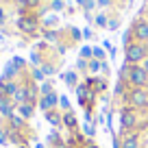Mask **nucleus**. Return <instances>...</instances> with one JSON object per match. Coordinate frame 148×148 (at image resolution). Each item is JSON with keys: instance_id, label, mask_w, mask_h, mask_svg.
<instances>
[{"instance_id": "1", "label": "nucleus", "mask_w": 148, "mask_h": 148, "mask_svg": "<svg viewBox=\"0 0 148 148\" xmlns=\"http://www.w3.org/2000/svg\"><path fill=\"white\" fill-rule=\"evenodd\" d=\"M120 81L129 87H148V72L142 65H124L120 70Z\"/></svg>"}, {"instance_id": "2", "label": "nucleus", "mask_w": 148, "mask_h": 148, "mask_svg": "<svg viewBox=\"0 0 148 148\" xmlns=\"http://www.w3.org/2000/svg\"><path fill=\"white\" fill-rule=\"evenodd\" d=\"M126 105L135 111L148 109V87H129V92H126Z\"/></svg>"}, {"instance_id": "3", "label": "nucleus", "mask_w": 148, "mask_h": 148, "mask_svg": "<svg viewBox=\"0 0 148 148\" xmlns=\"http://www.w3.org/2000/svg\"><path fill=\"white\" fill-rule=\"evenodd\" d=\"M18 28H20V33H22V35L35 37L37 33H39V28H42L37 13H33V11H26V13H22V15L18 18Z\"/></svg>"}, {"instance_id": "4", "label": "nucleus", "mask_w": 148, "mask_h": 148, "mask_svg": "<svg viewBox=\"0 0 148 148\" xmlns=\"http://www.w3.org/2000/svg\"><path fill=\"white\" fill-rule=\"evenodd\" d=\"M137 122H139L137 111H135V109H131L129 105H126V107H122V109H120V137H124L126 133L135 131Z\"/></svg>"}, {"instance_id": "5", "label": "nucleus", "mask_w": 148, "mask_h": 148, "mask_svg": "<svg viewBox=\"0 0 148 148\" xmlns=\"http://www.w3.org/2000/svg\"><path fill=\"white\" fill-rule=\"evenodd\" d=\"M124 57H126V65H139L148 57L146 44L133 42V44H129V46H124Z\"/></svg>"}, {"instance_id": "6", "label": "nucleus", "mask_w": 148, "mask_h": 148, "mask_svg": "<svg viewBox=\"0 0 148 148\" xmlns=\"http://www.w3.org/2000/svg\"><path fill=\"white\" fill-rule=\"evenodd\" d=\"M131 31H133V37L135 42L139 44H148V20H135V24L131 26Z\"/></svg>"}, {"instance_id": "7", "label": "nucleus", "mask_w": 148, "mask_h": 148, "mask_svg": "<svg viewBox=\"0 0 148 148\" xmlns=\"http://www.w3.org/2000/svg\"><path fill=\"white\" fill-rule=\"evenodd\" d=\"M57 105H59V94H57V92L48 94V96H42V98H39V102H37V107H39L44 113H46V111H52Z\"/></svg>"}, {"instance_id": "8", "label": "nucleus", "mask_w": 148, "mask_h": 148, "mask_svg": "<svg viewBox=\"0 0 148 148\" xmlns=\"http://www.w3.org/2000/svg\"><path fill=\"white\" fill-rule=\"evenodd\" d=\"M120 148H142V137H139V133H135V131L126 133L124 137H122Z\"/></svg>"}, {"instance_id": "9", "label": "nucleus", "mask_w": 148, "mask_h": 148, "mask_svg": "<svg viewBox=\"0 0 148 148\" xmlns=\"http://www.w3.org/2000/svg\"><path fill=\"white\" fill-rule=\"evenodd\" d=\"M7 126H9V129H15V131H28L26 120H24L22 116H18V113H9V116H7Z\"/></svg>"}, {"instance_id": "10", "label": "nucleus", "mask_w": 148, "mask_h": 148, "mask_svg": "<svg viewBox=\"0 0 148 148\" xmlns=\"http://www.w3.org/2000/svg\"><path fill=\"white\" fill-rule=\"evenodd\" d=\"M61 116H63V126H65L68 131H72V133H76V131H79V120H76V113H74L72 109H70V111H63Z\"/></svg>"}, {"instance_id": "11", "label": "nucleus", "mask_w": 148, "mask_h": 148, "mask_svg": "<svg viewBox=\"0 0 148 148\" xmlns=\"http://www.w3.org/2000/svg\"><path fill=\"white\" fill-rule=\"evenodd\" d=\"M24 89H26V102H39V87H37V83L28 81V83H24Z\"/></svg>"}, {"instance_id": "12", "label": "nucleus", "mask_w": 148, "mask_h": 148, "mask_svg": "<svg viewBox=\"0 0 148 148\" xmlns=\"http://www.w3.org/2000/svg\"><path fill=\"white\" fill-rule=\"evenodd\" d=\"M35 109H37V102H22V105H18V116H22L24 120H31Z\"/></svg>"}, {"instance_id": "13", "label": "nucleus", "mask_w": 148, "mask_h": 148, "mask_svg": "<svg viewBox=\"0 0 148 148\" xmlns=\"http://www.w3.org/2000/svg\"><path fill=\"white\" fill-rule=\"evenodd\" d=\"M46 120L50 122L52 126H63V116H61L57 109H52V111H46Z\"/></svg>"}, {"instance_id": "14", "label": "nucleus", "mask_w": 148, "mask_h": 148, "mask_svg": "<svg viewBox=\"0 0 148 148\" xmlns=\"http://www.w3.org/2000/svg\"><path fill=\"white\" fill-rule=\"evenodd\" d=\"M20 2H22V13L35 11V9H39V5H42V0H20Z\"/></svg>"}, {"instance_id": "15", "label": "nucleus", "mask_w": 148, "mask_h": 148, "mask_svg": "<svg viewBox=\"0 0 148 148\" xmlns=\"http://www.w3.org/2000/svg\"><path fill=\"white\" fill-rule=\"evenodd\" d=\"M13 102H11V100H5V98H0V113H2V116H9V113H13Z\"/></svg>"}, {"instance_id": "16", "label": "nucleus", "mask_w": 148, "mask_h": 148, "mask_svg": "<svg viewBox=\"0 0 148 148\" xmlns=\"http://www.w3.org/2000/svg\"><path fill=\"white\" fill-rule=\"evenodd\" d=\"M63 79H65V83H68L70 87L76 89V85H79V74H76V72H65Z\"/></svg>"}, {"instance_id": "17", "label": "nucleus", "mask_w": 148, "mask_h": 148, "mask_svg": "<svg viewBox=\"0 0 148 148\" xmlns=\"http://www.w3.org/2000/svg\"><path fill=\"white\" fill-rule=\"evenodd\" d=\"M94 24L100 26V28H107V26H109V15H107V13H98L96 20H94Z\"/></svg>"}, {"instance_id": "18", "label": "nucleus", "mask_w": 148, "mask_h": 148, "mask_svg": "<svg viewBox=\"0 0 148 148\" xmlns=\"http://www.w3.org/2000/svg\"><path fill=\"white\" fill-rule=\"evenodd\" d=\"M55 92V87H52V83H42L39 85V96H48V94Z\"/></svg>"}, {"instance_id": "19", "label": "nucleus", "mask_w": 148, "mask_h": 148, "mask_svg": "<svg viewBox=\"0 0 148 148\" xmlns=\"http://www.w3.org/2000/svg\"><path fill=\"white\" fill-rule=\"evenodd\" d=\"M44 76H46V74L42 72V68H35V70L31 72V79H33V83H37V81H42V83H44Z\"/></svg>"}, {"instance_id": "20", "label": "nucleus", "mask_w": 148, "mask_h": 148, "mask_svg": "<svg viewBox=\"0 0 148 148\" xmlns=\"http://www.w3.org/2000/svg\"><path fill=\"white\" fill-rule=\"evenodd\" d=\"M98 70H102V61H98V59H89V72L96 74Z\"/></svg>"}, {"instance_id": "21", "label": "nucleus", "mask_w": 148, "mask_h": 148, "mask_svg": "<svg viewBox=\"0 0 148 148\" xmlns=\"http://www.w3.org/2000/svg\"><path fill=\"white\" fill-rule=\"evenodd\" d=\"M50 9H52V11H57V13H59V11H63V9H65L63 0H52V2H50Z\"/></svg>"}, {"instance_id": "22", "label": "nucleus", "mask_w": 148, "mask_h": 148, "mask_svg": "<svg viewBox=\"0 0 148 148\" xmlns=\"http://www.w3.org/2000/svg\"><path fill=\"white\" fill-rule=\"evenodd\" d=\"M11 63H13L15 68L20 70V72H24V70H26V65H24V59H20V57H15V59L11 61Z\"/></svg>"}, {"instance_id": "23", "label": "nucleus", "mask_w": 148, "mask_h": 148, "mask_svg": "<svg viewBox=\"0 0 148 148\" xmlns=\"http://www.w3.org/2000/svg\"><path fill=\"white\" fill-rule=\"evenodd\" d=\"M59 105H61V109H63V111H70V109H72V107H70V102H68V98H65V96H59Z\"/></svg>"}, {"instance_id": "24", "label": "nucleus", "mask_w": 148, "mask_h": 148, "mask_svg": "<svg viewBox=\"0 0 148 148\" xmlns=\"http://www.w3.org/2000/svg\"><path fill=\"white\" fill-rule=\"evenodd\" d=\"M94 59L105 61V50H102V48H94Z\"/></svg>"}, {"instance_id": "25", "label": "nucleus", "mask_w": 148, "mask_h": 148, "mask_svg": "<svg viewBox=\"0 0 148 148\" xmlns=\"http://www.w3.org/2000/svg\"><path fill=\"white\" fill-rule=\"evenodd\" d=\"M83 129H85V133H87V135H89V137H92V135H94V133H96V124H92V122H87V124H85V126H83Z\"/></svg>"}, {"instance_id": "26", "label": "nucleus", "mask_w": 148, "mask_h": 148, "mask_svg": "<svg viewBox=\"0 0 148 148\" xmlns=\"http://www.w3.org/2000/svg\"><path fill=\"white\" fill-rule=\"evenodd\" d=\"M118 26H120V18H113V20H109V26L107 28H109V31H116Z\"/></svg>"}, {"instance_id": "27", "label": "nucleus", "mask_w": 148, "mask_h": 148, "mask_svg": "<svg viewBox=\"0 0 148 148\" xmlns=\"http://www.w3.org/2000/svg\"><path fill=\"white\" fill-rule=\"evenodd\" d=\"M94 7H96V0H87V2H85V7H83V9H85V13H89V11H92Z\"/></svg>"}, {"instance_id": "28", "label": "nucleus", "mask_w": 148, "mask_h": 148, "mask_svg": "<svg viewBox=\"0 0 148 148\" xmlns=\"http://www.w3.org/2000/svg\"><path fill=\"white\" fill-rule=\"evenodd\" d=\"M96 5L98 7H111V5H113V0H96Z\"/></svg>"}, {"instance_id": "29", "label": "nucleus", "mask_w": 148, "mask_h": 148, "mask_svg": "<svg viewBox=\"0 0 148 148\" xmlns=\"http://www.w3.org/2000/svg\"><path fill=\"white\" fill-rule=\"evenodd\" d=\"M83 37H85V39H92V28H85V31H83Z\"/></svg>"}, {"instance_id": "30", "label": "nucleus", "mask_w": 148, "mask_h": 148, "mask_svg": "<svg viewBox=\"0 0 148 148\" xmlns=\"http://www.w3.org/2000/svg\"><path fill=\"white\" fill-rule=\"evenodd\" d=\"M0 24H5V9L0 7Z\"/></svg>"}, {"instance_id": "31", "label": "nucleus", "mask_w": 148, "mask_h": 148, "mask_svg": "<svg viewBox=\"0 0 148 148\" xmlns=\"http://www.w3.org/2000/svg\"><path fill=\"white\" fill-rule=\"evenodd\" d=\"M139 65H142V68H144V70H146V72H148V57H146V59H144V61H142V63H139Z\"/></svg>"}, {"instance_id": "32", "label": "nucleus", "mask_w": 148, "mask_h": 148, "mask_svg": "<svg viewBox=\"0 0 148 148\" xmlns=\"http://www.w3.org/2000/svg\"><path fill=\"white\" fill-rule=\"evenodd\" d=\"M85 2H87V0H76V5H79V7H85Z\"/></svg>"}, {"instance_id": "33", "label": "nucleus", "mask_w": 148, "mask_h": 148, "mask_svg": "<svg viewBox=\"0 0 148 148\" xmlns=\"http://www.w3.org/2000/svg\"><path fill=\"white\" fill-rule=\"evenodd\" d=\"M35 148H48V146H46V144H37Z\"/></svg>"}, {"instance_id": "34", "label": "nucleus", "mask_w": 148, "mask_h": 148, "mask_svg": "<svg viewBox=\"0 0 148 148\" xmlns=\"http://www.w3.org/2000/svg\"><path fill=\"white\" fill-rule=\"evenodd\" d=\"M18 148H28V144H22V146H18Z\"/></svg>"}, {"instance_id": "35", "label": "nucleus", "mask_w": 148, "mask_h": 148, "mask_svg": "<svg viewBox=\"0 0 148 148\" xmlns=\"http://www.w3.org/2000/svg\"><path fill=\"white\" fill-rule=\"evenodd\" d=\"M146 52H148V44H146Z\"/></svg>"}]
</instances>
